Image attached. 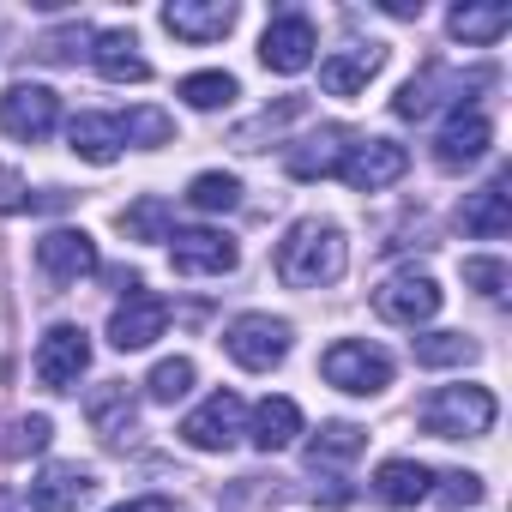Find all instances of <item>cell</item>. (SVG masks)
<instances>
[{
	"label": "cell",
	"mask_w": 512,
	"mask_h": 512,
	"mask_svg": "<svg viewBox=\"0 0 512 512\" xmlns=\"http://www.w3.org/2000/svg\"><path fill=\"white\" fill-rule=\"evenodd\" d=\"M350 266V247H344V229L338 223H320V217H302L284 241H278V278L290 290H326L338 284Z\"/></svg>",
	"instance_id": "6da1fadb"
},
{
	"label": "cell",
	"mask_w": 512,
	"mask_h": 512,
	"mask_svg": "<svg viewBox=\"0 0 512 512\" xmlns=\"http://www.w3.org/2000/svg\"><path fill=\"white\" fill-rule=\"evenodd\" d=\"M494 416H500V404H494L488 386H440V392H428L422 410H416V422H422L434 440H470V434H488Z\"/></svg>",
	"instance_id": "7a4b0ae2"
},
{
	"label": "cell",
	"mask_w": 512,
	"mask_h": 512,
	"mask_svg": "<svg viewBox=\"0 0 512 512\" xmlns=\"http://www.w3.org/2000/svg\"><path fill=\"white\" fill-rule=\"evenodd\" d=\"M320 374H326V386H338L350 398H374V392L392 386V356L380 344H368V338H338L320 356Z\"/></svg>",
	"instance_id": "3957f363"
},
{
	"label": "cell",
	"mask_w": 512,
	"mask_h": 512,
	"mask_svg": "<svg viewBox=\"0 0 512 512\" xmlns=\"http://www.w3.org/2000/svg\"><path fill=\"white\" fill-rule=\"evenodd\" d=\"M223 350L235 368L247 374H272L284 356H290V320H272V314H235L229 332H223Z\"/></svg>",
	"instance_id": "277c9868"
},
{
	"label": "cell",
	"mask_w": 512,
	"mask_h": 512,
	"mask_svg": "<svg viewBox=\"0 0 512 512\" xmlns=\"http://www.w3.org/2000/svg\"><path fill=\"white\" fill-rule=\"evenodd\" d=\"M235 241L223 229H169V266L181 278H223L235 272Z\"/></svg>",
	"instance_id": "5b68a950"
},
{
	"label": "cell",
	"mask_w": 512,
	"mask_h": 512,
	"mask_svg": "<svg viewBox=\"0 0 512 512\" xmlns=\"http://www.w3.org/2000/svg\"><path fill=\"white\" fill-rule=\"evenodd\" d=\"M55 121H61V97L49 85H13L7 97H0V133L7 139L37 145V139L55 133Z\"/></svg>",
	"instance_id": "8992f818"
},
{
	"label": "cell",
	"mask_w": 512,
	"mask_h": 512,
	"mask_svg": "<svg viewBox=\"0 0 512 512\" xmlns=\"http://www.w3.org/2000/svg\"><path fill=\"white\" fill-rule=\"evenodd\" d=\"M404 169H410V151H404L398 139H356V145L344 151V163H338V175H344L356 193H380V187H392Z\"/></svg>",
	"instance_id": "52a82bcc"
},
{
	"label": "cell",
	"mask_w": 512,
	"mask_h": 512,
	"mask_svg": "<svg viewBox=\"0 0 512 512\" xmlns=\"http://www.w3.org/2000/svg\"><path fill=\"white\" fill-rule=\"evenodd\" d=\"M440 302H446L440 284L422 278V272H398V278H386V284L374 290V314L392 320V326H422V320L440 314Z\"/></svg>",
	"instance_id": "ba28073f"
},
{
	"label": "cell",
	"mask_w": 512,
	"mask_h": 512,
	"mask_svg": "<svg viewBox=\"0 0 512 512\" xmlns=\"http://www.w3.org/2000/svg\"><path fill=\"white\" fill-rule=\"evenodd\" d=\"M85 368H91V338L79 326H49L37 344V380L49 392H73Z\"/></svg>",
	"instance_id": "9c48e42d"
},
{
	"label": "cell",
	"mask_w": 512,
	"mask_h": 512,
	"mask_svg": "<svg viewBox=\"0 0 512 512\" xmlns=\"http://www.w3.org/2000/svg\"><path fill=\"white\" fill-rule=\"evenodd\" d=\"M163 326H169V302L157 296V290H133L115 314H109V344L127 356V350H151L157 338H163Z\"/></svg>",
	"instance_id": "30bf717a"
},
{
	"label": "cell",
	"mask_w": 512,
	"mask_h": 512,
	"mask_svg": "<svg viewBox=\"0 0 512 512\" xmlns=\"http://www.w3.org/2000/svg\"><path fill=\"white\" fill-rule=\"evenodd\" d=\"M241 422H247L241 398H235V392H211V398L181 422V440H187L193 452H229V446L241 440Z\"/></svg>",
	"instance_id": "8fae6325"
},
{
	"label": "cell",
	"mask_w": 512,
	"mask_h": 512,
	"mask_svg": "<svg viewBox=\"0 0 512 512\" xmlns=\"http://www.w3.org/2000/svg\"><path fill=\"white\" fill-rule=\"evenodd\" d=\"M37 266L55 278V284H79V278H97L103 260H97V241L85 229H49L37 241Z\"/></svg>",
	"instance_id": "7c38bea8"
},
{
	"label": "cell",
	"mask_w": 512,
	"mask_h": 512,
	"mask_svg": "<svg viewBox=\"0 0 512 512\" xmlns=\"http://www.w3.org/2000/svg\"><path fill=\"white\" fill-rule=\"evenodd\" d=\"M314 25L302 19V13H278L272 25H266V37H260V61H266V73H308L314 67Z\"/></svg>",
	"instance_id": "4fadbf2b"
},
{
	"label": "cell",
	"mask_w": 512,
	"mask_h": 512,
	"mask_svg": "<svg viewBox=\"0 0 512 512\" xmlns=\"http://www.w3.org/2000/svg\"><path fill=\"white\" fill-rule=\"evenodd\" d=\"M91 494H97L91 470H79V464H49V470L31 482V494H25L13 512H79Z\"/></svg>",
	"instance_id": "5bb4252c"
},
{
	"label": "cell",
	"mask_w": 512,
	"mask_h": 512,
	"mask_svg": "<svg viewBox=\"0 0 512 512\" xmlns=\"http://www.w3.org/2000/svg\"><path fill=\"white\" fill-rule=\"evenodd\" d=\"M163 31L181 43H217L235 31V7L229 0H169L163 7Z\"/></svg>",
	"instance_id": "9a60e30c"
},
{
	"label": "cell",
	"mask_w": 512,
	"mask_h": 512,
	"mask_svg": "<svg viewBox=\"0 0 512 512\" xmlns=\"http://www.w3.org/2000/svg\"><path fill=\"white\" fill-rule=\"evenodd\" d=\"M350 145H356L350 127H320V133H308V139H296V145L284 151V169H290L296 181H326V175H338V163H344Z\"/></svg>",
	"instance_id": "2e32d148"
},
{
	"label": "cell",
	"mask_w": 512,
	"mask_h": 512,
	"mask_svg": "<svg viewBox=\"0 0 512 512\" xmlns=\"http://www.w3.org/2000/svg\"><path fill=\"white\" fill-rule=\"evenodd\" d=\"M380 67H386V49H380V43L338 49V55L320 61V91H326V97H356V91H368V79H374Z\"/></svg>",
	"instance_id": "e0dca14e"
},
{
	"label": "cell",
	"mask_w": 512,
	"mask_h": 512,
	"mask_svg": "<svg viewBox=\"0 0 512 512\" xmlns=\"http://www.w3.org/2000/svg\"><path fill=\"white\" fill-rule=\"evenodd\" d=\"M488 139H494V133H488V121H482L476 109H470V115L458 109V115L440 127V139H434V163H440L446 175H458V169H470V163H482V157H488Z\"/></svg>",
	"instance_id": "ac0fdd59"
},
{
	"label": "cell",
	"mask_w": 512,
	"mask_h": 512,
	"mask_svg": "<svg viewBox=\"0 0 512 512\" xmlns=\"http://www.w3.org/2000/svg\"><path fill=\"white\" fill-rule=\"evenodd\" d=\"M464 85H488V73H470V79H458V73H446V67H422L398 97H392V115L398 121H422L434 103H440V91H452V97H464Z\"/></svg>",
	"instance_id": "d6986e66"
},
{
	"label": "cell",
	"mask_w": 512,
	"mask_h": 512,
	"mask_svg": "<svg viewBox=\"0 0 512 512\" xmlns=\"http://www.w3.org/2000/svg\"><path fill=\"white\" fill-rule=\"evenodd\" d=\"M91 61H97V73H103L109 85H145V79H151V61L139 55V37H133V31H97Z\"/></svg>",
	"instance_id": "ffe728a7"
},
{
	"label": "cell",
	"mask_w": 512,
	"mask_h": 512,
	"mask_svg": "<svg viewBox=\"0 0 512 512\" xmlns=\"http://www.w3.org/2000/svg\"><path fill=\"white\" fill-rule=\"evenodd\" d=\"M85 416H91V428H97L109 446H121V440L133 434V422H139V398L127 392V380H103V386L85 398Z\"/></svg>",
	"instance_id": "44dd1931"
},
{
	"label": "cell",
	"mask_w": 512,
	"mask_h": 512,
	"mask_svg": "<svg viewBox=\"0 0 512 512\" xmlns=\"http://www.w3.org/2000/svg\"><path fill=\"white\" fill-rule=\"evenodd\" d=\"M428 494H434V470L416 464V458H386V464L374 470V500H380V506H416V500H428Z\"/></svg>",
	"instance_id": "7402d4cb"
},
{
	"label": "cell",
	"mask_w": 512,
	"mask_h": 512,
	"mask_svg": "<svg viewBox=\"0 0 512 512\" xmlns=\"http://www.w3.org/2000/svg\"><path fill=\"white\" fill-rule=\"evenodd\" d=\"M241 434H253V446H260V452H284V446H296V434H302V410H296V398H266V404H253V422H247Z\"/></svg>",
	"instance_id": "603a6c76"
},
{
	"label": "cell",
	"mask_w": 512,
	"mask_h": 512,
	"mask_svg": "<svg viewBox=\"0 0 512 512\" xmlns=\"http://www.w3.org/2000/svg\"><path fill=\"white\" fill-rule=\"evenodd\" d=\"M506 187H512V181H506V175H494L482 193H470V199H464V211H458V217H464V229H470V235L494 241V235H506V229H512V193H506Z\"/></svg>",
	"instance_id": "cb8c5ba5"
},
{
	"label": "cell",
	"mask_w": 512,
	"mask_h": 512,
	"mask_svg": "<svg viewBox=\"0 0 512 512\" xmlns=\"http://www.w3.org/2000/svg\"><path fill=\"white\" fill-rule=\"evenodd\" d=\"M67 145L85 157V163H115L121 157V127H115V115H73V127H67Z\"/></svg>",
	"instance_id": "d4e9b609"
},
{
	"label": "cell",
	"mask_w": 512,
	"mask_h": 512,
	"mask_svg": "<svg viewBox=\"0 0 512 512\" xmlns=\"http://www.w3.org/2000/svg\"><path fill=\"white\" fill-rule=\"evenodd\" d=\"M506 25H512V7L506 0H488V7H452V19H446V31L458 37V43H494V37H506Z\"/></svg>",
	"instance_id": "484cf974"
},
{
	"label": "cell",
	"mask_w": 512,
	"mask_h": 512,
	"mask_svg": "<svg viewBox=\"0 0 512 512\" xmlns=\"http://www.w3.org/2000/svg\"><path fill=\"white\" fill-rule=\"evenodd\" d=\"M169 223H175V211H169V199H157V193H145V199H133V205L121 211V229H127L133 241H169Z\"/></svg>",
	"instance_id": "4316f807"
},
{
	"label": "cell",
	"mask_w": 512,
	"mask_h": 512,
	"mask_svg": "<svg viewBox=\"0 0 512 512\" xmlns=\"http://www.w3.org/2000/svg\"><path fill=\"white\" fill-rule=\"evenodd\" d=\"M91 43H97V31L91 25H61V31H49V37H37L31 43V55L37 61H55V67H67V61H79V55H91Z\"/></svg>",
	"instance_id": "83f0119b"
},
{
	"label": "cell",
	"mask_w": 512,
	"mask_h": 512,
	"mask_svg": "<svg viewBox=\"0 0 512 512\" xmlns=\"http://www.w3.org/2000/svg\"><path fill=\"white\" fill-rule=\"evenodd\" d=\"M115 127H121V145H145V151L175 139V121L163 109H127V115H115Z\"/></svg>",
	"instance_id": "f1b7e54d"
},
{
	"label": "cell",
	"mask_w": 512,
	"mask_h": 512,
	"mask_svg": "<svg viewBox=\"0 0 512 512\" xmlns=\"http://www.w3.org/2000/svg\"><path fill=\"white\" fill-rule=\"evenodd\" d=\"M410 350H416L422 368H464V362H476V344H470L464 332H428V338H416Z\"/></svg>",
	"instance_id": "f546056e"
},
{
	"label": "cell",
	"mask_w": 512,
	"mask_h": 512,
	"mask_svg": "<svg viewBox=\"0 0 512 512\" xmlns=\"http://www.w3.org/2000/svg\"><path fill=\"white\" fill-rule=\"evenodd\" d=\"M187 205H193V211H235V205H241V181L223 175V169H205V175H193Z\"/></svg>",
	"instance_id": "4dcf8cb0"
},
{
	"label": "cell",
	"mask_w": 512,
	"mask_h": 512,
	"mask_svg": "<svg viewBox=\"0 0 512 512\" xmlns=\"http://www.w3.org/2000/svg\"><path fill=\"white\" fill-rule=\"evenodd\" d=\"M362 446H368V434H362L356 422H326V428L308 440V458H314V470H320V464H332V458H356Z\"/></svg>",
	"instance_id": "1f68e13d"
},
{
	"label": "cell",
	"mask_w": 512,
	"mask_h": 512,
	"mask_svg": "<svg viewBox=\"0 0 512 512\" xmlns=\"http://www.w3.org/2000/svg\"><path fill=\"white\" fill-rule=\"evenodd\" d=\"M193 392V362L187 356H169V362H157L151 374H145V398L151 404H175V398H187Z\"/></svg>",
	"instance_id": "d6a6232c"
},
{
	"label": "cell",
	"mask_w": 512,
	"mask_h": 512,
	"mask_svg": "<svg viewBox=\"0 0 512 512\" xmlns=\"http://www.w3.org/2000/svg\"><path fill=\"white\" fill-rule=\"evenodd\" d=\"M235 97V79L229 73H187L181 79V103L187 109H223Z\"/></svg>",
	"instance_id": "836d02e7"
},
{
	"label": "cell",
	"mask_w": 512,
	"mask_h": 512,
	"mask_svg": "<svg viewBox=\"0 0 512 512\" xmlns=\"http://www.w3.org/2000/svg\"><path fill=\"white\" fill-rule=\"evenodd\" d=\"M434 482H440L434 494H440V506H446V512H464V506H482V494H488L476 470H446V476H434Z\"/></svg>",
	"instance_id": "e575fe53"
},
{
	"label": "cell",
	"mask_w": 512,
	"mask_h": 512,
	"mask_svg": "<svg viewBox=\"0 0 512 512\" xmlns=\"http://www.w3.org/2000/svg\"><path fill=\"white\" fill-rule=\"evenodd\" d=\"M49 434H55V422H49V416H19V422H13L7 452H13V458H31V452H43V446H49Z\"/></svg>",
	"instance_id": "d590c367"
},
{
	"label": "cell",
	"mask_w": 512,
	"mask_h": 512,
	"mask_svg": "<svg viewBox=\"0 0 512 512\" xmlns=\"http://www.w3.org/2000/svg\"><path fill=\"white\" fill-rule=\"evenodd\" d=\"M464 284H470L476 296L500 302V296H506V266H500V260H464Z\"/></svg>",
	"instance_id": "8d00e7d4"
},
{
	"label": "cell",
	"mask_w": 512,
	"mask_h": 512,
	"mask_svg": "<svg viewBox=\"0 0 512 512\" xmlns=\"http://www.w3.org/2000/svg\"><path fill=\"white\" fill-rule=\"evenodd\" d=\"M0 211H31V193L13 169H0Z\"/></svg>",
	"instance_id": "74e56055"
},
{
	"label": "cell",
	"mask_w": 512,
	"mask_h": 512,
	"mask_svg": "<svg viewBox=\"0 0 512 512\" xmlns=\"http://www.w3.org/2000/svg\"><path fill=\"white\" fill-rule=\"evenodd\" d=\"M109 512H175V500H163V494H139V500H121V506H109Z\"/></svg>",
	"instance_id": "f35d334b"
},
{
	"label": "cell",
	"mask_w": 512,
	"mask_h": 512,
	"mask_svg": "<svg viewBox=\"0 0 512 512\" xmlns=\"http://www.w3.org/2000/svg\"><path fill=\"white\" fill-rule=\"evenodd\" d=\"M392 19H422V0H380Z\"/></svg>",
	"instance_id": "ab89813d"
}]
</instances>
